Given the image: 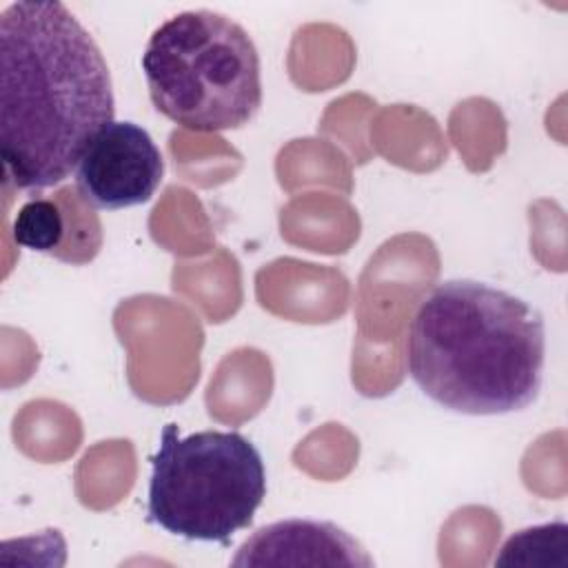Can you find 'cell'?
<instances>
[{
    "label": "cell",
    "mask_w": 568,
    "mask_h": 568,
    "mask_svg": "<svg viewBox=\"0 0 568 568\" xmlns=\"http://www.w3.org/2000/svg\"><path fill=\"white\" fill-rule=\"evenodd\" d=\"M495 566H526V568H568V524L550 521L513 532Z\"/></svg>",
    "instance_id": "cell-7"
},
{
    "label": "cell",
    "mask_w": 568,
    "mask_h": 568,
    "mask_svg": "<svg viewBox=\"0 0 568 568\" xmlns=\"http://www.w3.org/2000/svg\"><path fill=\"white\" fill-rule=\"evenodd\" d=\"M266 497V468L255 444L237 430L186 437L166 424L151 457L149 521L189 541L226 544L251 526Z\"/></svg>",
    "instance_id": "cell-4"
},
{
    "label": "cell",
    "mask_w": 568,
    "mask_h": 568,
    "mask_svg": "<svg viewBox=\"0 0 568 568\" xmlns=\"http://www.w3.org/2000/svg\"><path fill=\"white\" fill-rule=\"evenodd\" d=\"M233 566H371L373 559L344 528L317 519H282L255 530Z\"/></svg>",
    "instance_id": "cell-6"
},
{
    "label": "cell",
    "mask_w": 568,
    "mask_h": 568,
    "mask_svg": "<svg viewBox=\"0 0 568 568\" xmlns=\"http://www.w3.org/2000/svg\"><path fill=\"white\" fill-rule=\"evenodd\" d=\"M142 71L153 106L189 131L240 129L262 106L257 49L242 24L217 11L164 20L146 42Z\"/></svg>",
    "instance_id": "cell-3"
},
{
    "label": "cell",
    "mask_w": 568,
    "mask_h": 568,
    "mask_svg": "<svg viewBox=\"0 0 568 568\" xmlns=\"http://www.w3.org/2000/svg\"><path fill=\"white\" fill-rule=\"evenodd\" d=\"M162 175L164 160L149 131L129 120H113L78 162L75 186L91 206L118 211L149 202Z\"/></svg>",
    "instance_id": "cell-5"
},
{
    "label": "cell",
    "mask_w": 568,
    "mask_h": 568,
    "mask_svg": "<svg viewBox=\"0 0 568 568\" xmlns=\"http://www.w3.org/2000/svg\"><path fill=\"white\" fill-rule=\"evenodd\" d=\"M11 231L20 246L38 253H53L62 246L67 222L58 202L33 197L18 209Z\"/></svg>",
    "instance_id": "cell-8"
},
{
    "label": "cell",
    "mask_w": 568,
    "mask_h": 568,
    "mask_svg": "<svg viewBox=\"0 0 568 568\" xmlns=\"http://www.w3.org/2000/svg\"><path fill=\"white\" fill-rule=\"evenodd\" d=\"M546 326L526 300L477 280H446L417 306L406 366L419 390L453 413L506 415L544 382Z\"/></svg>",
    "instance_id": "cell-2"
},
{
    "label": "cell",
    "mask_w": 568,
    "mask_h": 568,
    "mask_svg": "<svg viewBox=\"0 0 568 568\" xmlns=\"http://www.w3.org/2000/svg\"><path fill=\"white\" fill-rule=\"evenodd\" d=\"M106 60L58 0H18L0 13V158L20 191L60 184L113 122Z\"/></svg>",
    "instance_id": "cell-1"
}]
</instances>
